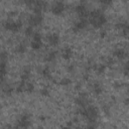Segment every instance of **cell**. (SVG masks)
I'll return each instance as SVG.
<instances>
[{
    "mask_svg": "<svg viewBox=\"0 0 129 129\" xmlns=\"http://www.w3.org/2000/svg\"><path fill=\"white\" fill-rule=\"evenodd\" d=\"M93 70L95 71L96 74H98V75H102V74H104V73L106 72V70H107V66H106L105 62H103V63H95L94 67H93Z\"/></svg>",
    "mask_w": 129,
    "mask_h": 129,
    "instance_id": "5bb4252c",
    "label": "cell"
},
{
    "mask_svg": "<svg viewBox=\"0 0 129 129\" xmlns=\"http://www.w3.org/2000/svg\"><path fill=\"white\" fill-rule=\"evenodd\" d=\"M74 9H75V12H76V14L78 15L79 18H88L90 10H88V7H87L85 2L81 1L79 4H77L75 6Z\"/></svg>",
    "mask_w": 129,
    "mask_h": 129,
    "instance_id": "52a82bcc",
    "label": "cell"
},
{
    "mask_svg": "<svg viewBox=\"0 0 129 129\" xmlns=\"http://www.w3.org/2000/svg\"><path fill=\"white\" fill-rule=\"evenodd\" d=\"M23 24L22 20L18 18H9L7 17L6 20L3 22V27L6 31H9L11 33H17L21 30Z\"/></svg>",
    "mask_w": 129,
    "mask_h": 129,
    "instance_id": "7a4b0ae2",
    "label": "cell"
},
{
    "mask_svg": "<svg viewBox=\"0 0 129 129\" xmlns=\"http://www.w3.org/2000/svg\"><path fill=\"white\" fill-rule=\"evenodd\" d=\"M89 24L95 29L103 28L107 23V16L102 9H93L90 10L88 16Z\"/></svg>",
    "mask_w": 129,
    "mask_h": 129,
    "instance_id": "6da1fadb",
    "label": "cell"
},
{
    "mask_svg": "<svg viewBox=\"0 0 129 129\" xmlns=\"http://www.w3.org/2000/svg\"><path fill=\"white\" fill-rule=\"evenodd\" d=\"M120 31H121V34L124 38L129 39V22L124 21L122 27L120 28Z\"/></svg>",
    "mask_w": 129,
    "mask_h": 129,
    "instance_id": "e0dca14e",
    "label": "cell"
},
{
    "mask_svg": "<svg viewBox=\"0 0 129 129\" xmlns=\"http://www.w3.org/2000/svg\"><path fill=\"white\" fill-rule=\"evenodd\" d=\"M34 32H35L34 27L31 26V25H28V24H27V26H26V27L24 28V30H23L24 35H25L26 37H30V38H31V36L34 34Z\"/></svg>",
    "mask_w": 129,
    "mask_h": 129,
    "instance_id": "ac0fdd59",
    "label": "cell"
},
{
    "mask_svg": "<svg viewBox=\"0 0 129 129\" xmlns=\"http://www.w3.org/2000/svg\"><path fill=\"white\" fill-rule=\"evenodd\" d=\"M26 50H27V45L23 41L18 42L15 46V52L17 54H24L26 52Z\"/></svg>",
    "mask_w": 129,
    "mask_h": 129,
    "instance_id": "2e32d148",
    "label": "cell"
},
{
    "mask_svg": "<svg viewBox=\"0 0 129 129\" xmlns=\"http://www.w3.org/2000/svg\"><path fill=\"white\" fill-rule=\"evenodd\" d=\"M58 84L63 86V87H68V86H70L72 84V80L70 78H62V79H60L58 81Z\"/></svg>",
    "mask_w": 129,
    "mask_h": 129,
    "instance_id": "ffe728a7",
    "label": "cell"
},
{
    "mask_svg": "<svg viewBox=\"0 0 129 129\" xmlns=\"http://www.w3.org/2000/svg\"><path fill=\"white\" fill-rule=\"evenodd\" d=\"M57 51L55 50V49H50V50H48L45 54H44V56H43V60L46 62V63H50V62H53L55 59H56V57H57Z\"/></svg>",
    "mask_w": 129,
    "mask_h": 129,
    "instance_id": "8fae6325",
    "label": "cell"
},
{
    "mask_svg": "<svg viewBox=\"0 0 129 129\" xmlns=\"http://www.w3.org/2000/svg\"><path fill=\"white\" fill-rule=\"evenodd\" d=\"M39 74L42 77V79H44V80H51L52 79V73H51V70L48 66L42 67Z\"/></svg>",
    "mask_w": 129,
    "mask_h": 129,
    "instance_id": "4fadbf2b",
    "label": "cell"
},
{
    "mask_svg": "<svg viewBox=\"0 0 129 129\" xmlns=\"http://www.w3.org/2000/svg\"><path fill=\"white\" fill-rule=\"evenodd\" d=\"M100 1V3H101V5L105 8V7H110V6H112V4H113V0H99Z\"/></svg>",
    "mask_w": 129,
    "mask_h": 129,
    "instance_id": "7402d4cb",
    "label": "cell"
},
{
    "mask_svg": "<svg viewBox=\"0 0 129 129\" xmlns=\"http://www.w3.org/2000/svg\"><path fill=\"white\" fill-rule=\"evenodd\" d=\"M92 91H93V93H94V95H96V96H101L102 94H103V92H104V88H103V86L100 84V83H94L93 84V86H92Z\"/></svg>",
    "mask_w": 129,
    "mask_h": 129,
    "instance_id": "9a60e30c",
    "label": "cell"
},
{
    "mask_svg": "<svg viewBox=\"0 0 129 129\" xmlns=\"http://www.w3.org/2000/svg\"><path fill=\"white\" fill-rule=\"evenodd\" d=\"M74 55V51L73 48L70 46H64L61 48L60 50V56L64 59V60H70Z\"/></svg>",
    "mask_w": 129,
    "mask_h": 129,
    "instance_id": "7c38bea8",
    "label": "cell"
},
{
    "mask_svg": "<svg viewBox=\"0 0 129 129\" xmlns=\"http://www.w3.org/2000/svg\"><path fill=\"white\" fill-rule=\"evenodd\" d=\"M43 20H44L43 13H35V12H32L27 17V24L28 25H31V26H33L35 28V27L41 25L43 23Z\"/></svg>",
    "mask_w": 129,
    "mask_h": 129,
    "instance_id": "3957f363",
    "label": "cell"
},
{
    "mask_svg": "<svg viewBox=\"0 0 129 129\" xmlns=\"http://www.w3.org/2000/svg\"><path fill=\"white\" fill-rule=\"evenodd\" d=\"M55 1H56V0H55Z\"/></svg>",
    "mask_w": 129,
    "mask_h": 129,
    "instance_id": "d4e9b609",
    "label": "cell"
},
{
    "mask_svg": "<svg viewBox=\"0 0 129 129\" xmlns=\"http://www.w3.org/2000/svg\"><path fill=\"white\" fill-rule=\"evenodd\" d=\"M39 93H40V95L42 96V97H48L49 96V94H50V91H49V89L48 88H41L40 90H39Z\"/></svg>",
    "mask_w": 129,
    "mask_h": 129,
    "instance_id": "44dd1931",
    "label": "cell"
},
{
    "mask_svg": "<svg viewBox=\"0 0 129 129\" xmlns=\"http://www.w3.org/2000/svg\"><path fill=\"white\" fill-rule=\"evenodd\" d=\"M48 8V3L46 0H36L34 5L32 6V12L35 13H43Z\"/></svg>",
    "mask_w": 129,
    "mask_h": 129,
    "instance_id": "9c48e42d",
    "label": "cell"
},
{
    "mask_svg": "<svg viewBox=\"0 0 129 129\" xmlns=\"http://www.w3.org/2000/svg\"><path fill=\"white\" fill-rule=\"evenodd\" d=\"M21 1H22V3H23L25 6L30 7V8H32V6L34 5V3L36 2V0H21Z\"/></svg>",
    "mask_w": 129,
    "mask_h": 129,
    "instance_id": "603a6c76",
    "label": "cell"
},
{
    "mask_svg": "<svg viewBox=\"0 0 129 129\" xmlns=\"http://www.w3.org/2000/svg\"><path fill=\"white\" fill-rule=\"evenodd\" d=\"M67 9V5L64 4V2L60 1V0H56L51 6H50V12L52 15L54 16H60L63 14V12Z\"/></svg>",
    "mask_w": 129,
    "mask_h": 129,
    "instance_id": "5b68a950",
    "label": "cell"
},
{
    "mask_svg": "<svg viewBox=\"0 0 129 129\" xmlns=\"http://www.w3.org/2000/svg\"><path fill=\"white\" fill-rule=\"evenodd\" d=\"M34 89H35L34 84H32V83L29 82V81L25 83V93L30 94V93H32V92L34 91Z\"/></svg>",
    "mask_w": 129,
    "mask_h": 129,
    "instance_id": "d6986e66",
    "label": "cell"
},
{
    "mask_svg": "<svg viewBox=\"0 0 129 129\" xmlns=\"http://www.w3.org/2000/svg\"><path fill=\"white\" fill-rule=\"evenodd\" d=\"M127 54H128L127 49H126L125 47H122V46L116 47V48L113 50V52H112L113 57L116 58V59H119V60H123L124 58H126Z\"/></svg>",
    "mask_w": 129,
    "mask_h": 129,
    "instance_id": "30bf717a",
    "label": "cell"
},
{
    "mask_svg": "<svg viewBox=\"0 0 129 129\" xmlns=\"http://www.w3.org/2000/svg\"><path fill=\"white\" fill-rule=\"evenodd\" d=\"M46 43L51 47H56L60 42V36L57 32H49L44 37Z\"/></svg>",
    "mask_w": 129,
    "mask_h": 129,
    "instance_id": "ba28073f",
    "label": "cell"
},
{
    "mask_svg": "<svg viewBox=\"0 0 129 129\" xmlns=\"http://www.w3.org/2000/svg\"><path fill=\"white\" fill-rule=\"evenodd\" d=\"M123 74L127 77H129V60H127L123 66Z\"/></svg>",
    "mask_w": 129,
    "mask_h": 129,
    "instance_id": "cb8c5ba5",
    "label": "cell"
},
{
    "mask_svg": "<svg viewBox=\"0 0 129 129\" xmlns=\"http://www.w3.org/2000/svg\"><path fill=\"white\" fill-rule=\"evenodd\" d=\"M89 20L88 18H78V20H76L73 23L72 26V31L74 33H79L83 30H85L88 26H89Z\"/></svg>",
    "mask_w": 129,
    "mask_h": 129,
    "instance_id": "277c9868",
    "label": "cell"
},
{
    "mask_svg": "<svg viewBox=\"0 0 129 129\" xmlns=\"http://www.w3.org/2000/svg\"><path fill=\"white\" fill-rule=\"evenodd\" d=\"M31 126V120H30V115L28 113H23L21 114L15 123V127L18 128H28Z\"/></svg>",
    "mask_w": 129,
    "mask_h": 129,
    "instance_id": "8992f818",
    "label": "cell"
}]
</instances>
